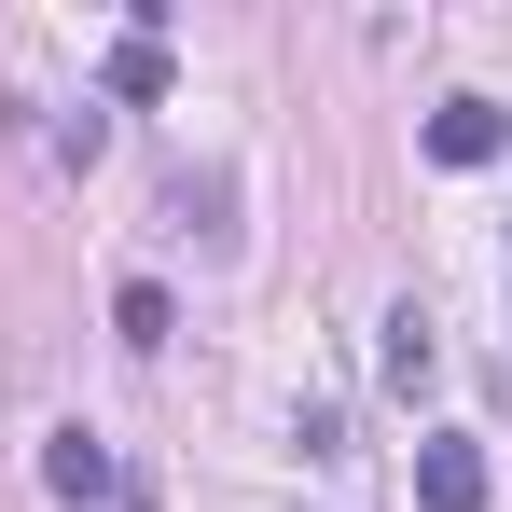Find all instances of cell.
I'll return each mask as SVG.
<instances>
[{"label": "cell", "mask_w": 512, "mask_h": 512, "mask_svg": "<svg viewBox=\"0 0 512 512\" xmlns=\"http://www.w3.org/2000/svg\"><path fill=\"white\" fill-rule=\"evenodd\" d=\"M499 153H512L499 97H443V111H429V167H499Z\"/></svg>", "instance_id": "cell-1"}, {"label": "cell", "mask_w": 512, "mask_h": 512, "mask_svg": "<svg viewBox=\"0 0 512 512\" xmlns=\"http://www.w3.org/2000/svg\"><path fill=\"white\" fill-rule=\"evenodd\" d=\"M42 485H56V499H70V512H97V499H125V471H111V443H84V429H56V443H42Z\"/></svg>", "instance_id": "cell-2"}, {"label": "cell", "mask_w": 512, "mask_h": 512, "mask_svg": "<svg viewBox=\"0 0 512 512\" xmlns=\"http://www.w3.org/2000/svg\"><path fill=\"white\" fill-rule=\"evenodd\" d=\"M416 512H485V443H416Z\"/></svg>", "instance_id": "cell-3"}, {"label": "cell", "mask_w": 512, "mask_h": 512, "mask_svg": "<svg viewBox=\"0 0 512 512\" xmlns=\"http://www.w3.org/2000/svg\"><path fill=\"white\" fill-rule=\"evenodd\" d=\"M167 208H180V236L236 250V180H222V167H180V194H167Z\"/></svg>", "instance_id": "cell-4"}, {"label": "cell", "mask_w": 512, "mask_h": 512, "mask_svg": "<svg viewBox=\"0 0 512 512\" xmlns=\"http://www.w3.org/2000/svg\"><path fill=\"white\" fill-rule=\"evenodd\" d=\"M167 84H180V70H167V28H125V42H111V97H125V111H153Z\"/></svg>", "instance_id": "cell-5"}, {"label": "cell", "mask_w": 512, "mask_h": 512, "mask_svg": "<svg viewBox=\"0 0 512 512\" xmlns=\"http://www.w3.org/2000/svg\"><path fill=\"white\" fill-rule=\"evenodd\" d=\"M111 333H125V346H167V333H180L167 277H125V291H111Z\"/></svg>", "instance_id": "cell-6"}, {"label": "cell", "mask_w": 512, "mask_h": 512, "mask_svg": "<svg viewBox=\"0 0 512 512\" xmlns=\"http://www.w3.org/2000/svg\"><path fill=\"white\" fill-rule=\"evenodd\" d=\"M429 374H443V346H429V319H416V305H388V388L416 402Z\"/></svg>", "instance_id": "cell-7"}]
</instances>
